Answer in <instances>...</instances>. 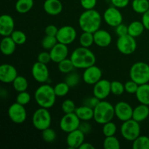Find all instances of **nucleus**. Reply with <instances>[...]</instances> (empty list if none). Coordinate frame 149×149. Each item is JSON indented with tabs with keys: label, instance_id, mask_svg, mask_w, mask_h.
<instances>
[{
	"label": "nucleus",
	"instance_id": "nucleus-29",
	"mask_svg": "<svg viewBox=\"0 0 149 149\" xmlns=\"http://www.w3.org/2000/svg\"><path fill=\"white\" fill-rule=\"evenodd\" d=\"M13 86L14 90L17 93L26 91L29 87V82L26 77L23 76H17L13 81Z\"/></svg>",
	"mask_w": 149,
	"mask_h": 149
},
{
	"label": "nucleus",
	"instance_id": "nucleus-34",
	"mask_svg": "<svg viewBox=\"0 0 149 149\" xmlns=\"http://www.w3.org/2000/svg\"><path fill=\"white\" fill-rule=\"evenodd\" d=\"M103 146L105 149H119L121 148V144L119 139L115 135H113L105 138Z\"/></svg>",
	"mask_w": 149,
	"mask_h": 149
},
{
	"label": "nucleus",
	"instance_id": "nucleus-52",
	"mask_svg": "<svg viewBox=\"0 0 149 149\" xmlns=\"http://www.w3.org/2000/svg\"><path fill=\"white\" fill-rule=\"evenodd\" d=\"M141 21H142L145 29L149 31V10L143 14Z\"/></svg>",
	"mask_w": 149,
	"mask_h": 149
},
{
	"label": "nucleus",
	"instance_id": "nucleus-27",
	"mask_svg": "<svg viewBox=\"0 0 149 149\" xmlns=\"http://www.w3.org/2000/svg\"><path fill=\"white\" fill-rule=\"evenodd\" d=\"M145 29H146L143 24L142 21L135 20V21H132V23H130L129 26H128V34L135 38L138 37L141 35H142Z\"/></svg>",
	"mask_w": 149,
	"mask_h": 149
},
{
	"label": "nucleus",
	"instance_id": "nucleus-18",
	"mask_svg": "<svg viewBox=\"0 0 149 149\" xmlns=\"http://www.w3.org/2000/svg\"><path fill=\"white\" fill-rule=\"evenodd\" d=\"M49 53L52 62L58 63L68 57V45L58 42L49 50Z\"/></svg>",
	"mask_w": 149,
	"mask_h": 149
},
{
	"label": "nucleus",
	"instance_id": "nucleus-19",
	"mask_svg": "<svg viewBox=\"0 0 149 149\" xmlns=\"http://www.w3.org/2000/svg\"><path fill=\"white\" fill-rule=\"evenodd\" d=\"M85 134L79 129L75 130L68 133L66 137V144L69 148H79L81 144L84 142Z\"/></svg>",
	"mask_w": 149,
	"mask_h": 149
},
{
	"label": "nucleus",
	"instance_id": "nucleus-17",
	"mask_svg": "<svg viewBox=\"0 0 149 149\" xmlns=\"http://www.w3.org/2000/svg\"><path fill=\"white\" fill-rule=\"evenodd\" d=\"M17 76V69L11 64L4 63L0 66V81L2 83H13Z\"/></svg>",
	"mask_w": 149,
	"mask_h": 149
},
{
	"label": "nucleus",
	"instance_id": "nucleus-45",
	"mask_svg": "<svg viewBox=\"0 0 149 149\" xmlns=\"http://www.w3.org/2000/svg\"><path fill=\"white\" fill-rule=\"evenodd\" d=\"M37 61L42 63H45V64L49 63L50 61H52L49 52H47V51L41 52L38 55Z\"/></svg>",
	"mask_w": 149,
	"mask_h": 149
},
{
	"label": "nucleus",
	"instance_id": "nucleus-47",
	"mask_svg": "<svg viewBox=\"0 0 149 149\" xmlns=\"http://www.w3.org/2000/svg\"><path fill=\"white\" fill-rule=\"evenodd\" d=\"M80 4L84 10H93L97 4V0H80Z\"/></svg>",
	"mask_w": 149,
	"mask_h": 149
},
{
	"label": "nucleus",
	"instance_id": "nucleus-46",
	"mask_svg": "<svg viewBox=\"0 0 149 149\" xmlns=\"http://www.w3.org/2000/svg\"><path fill=\"white\" fill-rule=\"evenodd\" d=\"M99 102H100V100L97 97H96L95 96L93 95L92 97H89L84 99V102H83V105H85V106H89L92 109H94L98 104Z\"/></svg>",
	"mask_w": 149,
	"mask_h": 149
},
{
	"label": "nucleus",
	"instance_id": "nucleus-48",
	"mask_svg": "<svg viewBox=\"0 0 149 149\" xmlns=\"http://www.w3.org/2000/svg\"><path fill=\"white\" fill-rule=\"evenodd\" d=\"M115 32L119 36H125V35L128 34V26L121 23L119 26L115 27Z\"/></svg>",
	"mask_w": 149,
	"mask_h": 149
},
{
	"label": "nucleus",
	"instance_id": "nucleus-25",
	"mask_svg": "<svg viewBox=\"0 0 149 149\" xmlns=\"http://www.w3.org/2000/svg\"><path fill=\"white\" fill-rule=\"evenodd\" d=\"M135 96L140 103L149 106V84H141L135 93Z\"/></svg>",
	"mask_w": 149,
	"mask_h": 149
},
{
	"label": "nucleus",
	"instance_id": "nucleus-6",
	"mask_svg": "<svg viewBox=\"0 0 149 149\" xmlns=\"http://www.w3.org/2000/svg\"><path fill=\"white\" fill-rule=\"evenodd\" d=\"M32 124L33 126L39 131L50 127L52 116L48 109L40 107L36 109L32 116Z\"/></svg>",
	"mask_w": 149,
	"mask_h": 149
},
{
	"label": "nucleus",
	"instance_id": "nucleus-33",
	"mask_svg": "<svg viewBox=\"0 0 149 149\" xmlns=\"http://www.w3.org/2000/svg\"><path fill=\"white\" fill-rule=\"evenodd\" d=\"M58 70L60 71V72L63 73V74H69V73L72 72L75 68V66H74L71 58L70 59H68V58H65V59L63 60L62 61L58 63Z\"/></svg>",
	"mask_w": 149,
	"mask_h": 149
},
{
	"label": "nucleus",
	"instance_id": "nucleus-9",
	"mask_svg": "<svg viewBox=\"0 0 149 149\" xmlns=\"http://www.w3.org/2000/svg\"><path fill=\"white\" fill-rule=\"evenodd\" d=\"M81 120L75 112L65 113L60 120V128L63 132L69 133L75 130L79 129Z\"/></svg>",
	"mask_w": 149,
	"mask_h": 149
},
{
	"label": "nucleus",
	"instance_id": "nucleus-35",
	"mask_svg": "<svg viewBox=\"0 0 149 149\" xmlns=\"http://www.w3.org/2000/svg\"><path fill=\"white\" fill-rule=\"evenodd\" d=\"M116 131H117V127H116V124L112 122V121L106 122L104 125H103L102 132H103V135L105 137L115 135V134L116 133Z\"/></svg>",
	"mask_w": 149,
	"mask_h": 149
},
{
	"label": "nucleus",
	"instance_id": "nucleus-5",
	"mask_svg": "<svg viewBox=\"0 0 149 149\" xmlns=\"http://www.w3.org/2000/svg\"><path fill=\"white\" fill-rule=\"evenodd\" d=\"M130 78L139 85L149 82V65L143 61L136 62L130 69Z\"/></svg>",
	"mask_w": 149,
	"mask_h": 149
},
{
	"label": "nucleus",
	"instance_id": "nucleus-12",
	"mask_svg": "<svg viewBox=\"0 0 149 149\" xmlns=\"http://www.w3.org/2000/svg\"><path fill=\"white\" fill-rule=\"evenodd\" d=\"M103 19L106 24L111 27H116L123 21V16L119 8L113 7H109L105 10L103 13Z\"/></svg>",
	"mask_w": 149,
	"mask_h": 149
},
{
	"label": "nucleus",
	"instance_id": "nucleus-50",
	"mask_svg": "<svg viewBox=\"0 0 149 149\" xmlns=\"http://www.w3.org/2000/svg\"><path fill=\"white\" fill-rule=\"evenodd\" d=\"M58 27L55 25H48L45 29V35H49V36H56L57 33H58Z\"/></svg>",
	"mask_w": 149,
	"mask_h": 149
},
{
	"label": "nucleus",
	"instance_id": "nucleus-20",
	"mask_svg": "<svg viewBox=\"0 0 149 149\" xmlns=\"http://www.w3.org/2000/svg\"><path fill=\"white\" fill-rule=\"evenodd\" d=\"M15 31V21L11 15H2L0 17V34L2 36H9Z\"/></svg>",
	"mask_w": 149,
	"mask_h": 149
},
{
	"label": "nucleus",
	"instance_id": "nucleus-24",
	"mask_svg": "<svg viewBox=\"0 0 149 149\" xmlns=\"http://www.w3.org/2000/svg\"><path fill=\"white\" fill-rule=\"evenodd\" d=\"M149 116V107L148 105L142 104L137 106L133 109L132 119L138 122H142L145 121Z\"/></svg>",
	"mask_w": 149,
	"mask_h": 149
},
{
	"label": "nucleus",
	"instance_id": "nucleus-8",
	"mask_svg": "<svg viewBox=\"0 0 149 149\" xmlns=\"http://www.w3.org/2000/svg\"><path fill=\"white\" fill-rule=\"evenodd\" d=\"M116 47L123 55H129L134 53L137 49V42L135 38L130 34L119 36L116 41Z\"/></svg>",
	"mask_w": 149,
	"mask_h": 149
},
{
	"label": "nucleus",
	"instance_id": "nucleus-7",
	"mask_svg": "<svg viewBox=\"0 0 149 149\" xmlns=\"http://www.w3.org/2000/svg\"><path fill=\"white\" fill-rule=\"evenodd\" d=\"M120 132L124 139L132 142L141 135L140 122L134 120L133 119L123 122L121 125Z\"/></svg>",
	"mask_w": 149,
	"mask_h": 149
},
{
	"label": "nucleus",
	"instance_id": "nucleus-39",
	"mask_svg": "<svg viewBox=\"0 0 149 149\" xmlns=\"http://www.w3.org/2000/svg\"><path fill=\"white\" fill-rule=\"evenodd\" d=\"M10 36L17 45H23L26 43V39H27L26 33L20 30H15L10 35Z\"/></svg>",
	"mask_w": 149,
	"mask_h": 149
},
{
	"label": "nucleus",
	"instance_id": "nucleus-51",
	"mask_svg": "<svg viewBox=\"0 0 149 149\" xmlns=\"http://www.w3.org/2000/svg\"><path fill=\"white\" fill-rule=\"evenodd\" d=\"M112 5L116 8H125L129 4L130 0H111Z\"/></svg>",
	"mask_w": 149,
	"mask_h": 149
},
{
	"label": "nucleus",
	"instance_id": "nucleus-42",
	"mask_svg": "<svg viewBox=\"0 0 149 149\" xmlns=\"http://www.w3.org/2000/svg\"><path fill=\"white\" fill-rule=\"evenodd\" d=\"M76 109H77V107H76L75 103L71 99L65 100L61 105V109L64 113H74V112H75Z\"/></svg>",
	"mask_w": 149,
	"mask_h": 149
},
{
	"label": "nucleus",
	"instance_id": "nucleus-43",
	"mask_svg": "<svg viewBox=\"0 0 149 149\" xmlns=\"http://www.w3.org/2000/svg\"><path fill=\"white\" fill-rule=\"evenodd\" d=\"M31 95L27 91H23L18 93L17 97H16V102L23 106L29 104L31 101Z\"/></svg>",
	"mask_w": 149,
	"mask_h": 149
},
{
	"label": "nucleus",
	"instance_id": "nucleus-49",
	"mask_svg": "<svg viewBox=\"0 0 149 149\" xmlns=\"http://www.w3.org/2000/svg\"><path fill=\"white\" fill-rule=\"evenodd\" d=\"M88 122L89 121H81V123L79 127V129L85 135L90 133L92 131V126Z\"/></svg>",
	"mask_w": 149,
	"mask_h": 149
},
{
	"label": "nucleus",
	"instance_id": "nucleus-4",
	"mask_svg": "<svg viewBox=\"0 0 149 149\" xmlns=\"http://www.w3.org/2000/svg\"><path fill=\"white\" fill-rule=\"evenodd\" d=\"M114 116V106L106 100H100L98 104L94 108L93 119L97 124L104 125L106 122L112 121Z\"/></svg>",
	"mask_w": 149,
	"mask_h": 149
},
{
	"label": "nucleus",
	"instance_id": "nucleus-3",
	"mask_svg": "<svg viewBox=\"0 0 149 149\" xmlns=\"http://www.w3.org/2000/svg\"><path fill=\"white\" fill-rule=\"evenodd\" d=\"M57 95L54 87L44 83L39 86L34 93L35 101L39 107L50 109L55 105Z\"/></svg>",
	"mask_w": 149,
	"mask_h": 149
},
{
	"label": "nucleus",
	"instance_id": "nucleus-40",
	"mask_svg": "<svg viewBox=\"0 0 149 149\" xmlns=\"http://www.w3.org/2000/svg\"><path fill=\"white\" fill-rule=\"evenodd\" d=\"M111 91L114 95H121L125 92V84L119 81H113L111 82Z\"/></svg>",
	"mask_w": 149,
	"mask_h": 149
},
{
	"label": "nucleus",
	"instance_id": "nucleus-22",
	"mask_svg": "<svg viewBox=\"0 0 149 149\" xmlns=\"http://www.w3.org/2000/svg\"><path fill=\"white\" fill-rule=\"evenodd\" d=\"M43 9L45 13L49 15H58L62 12L63 4L60 0H45Z\"/></svg>",
	"mask_w": 149,
	"mask_h": 149
},
{
	"label": "nucleus",
	"instance_id": "nucleus-54",
	"mask_svg": "<svg viewBox=\"0 0 149 149\" xmlns=\"http://www.w3.org/2000/svg\"><path fill=\"white\" fill-rule=\"evenodd\" d=\"M148 136H149V135H148Z\"/></svg>",
	"mask_w": 149,
	"mask_h": 149
},
{
	"label": "nucleus",
	"instance_id": "nucleus-31",
	"mask_svg": "<svg viewBox=\"0 0 149 149\" xmlns=\"http://www.w3.org/2000/svg\"><path fill=\"white\" fill-rule=\"evenodd\" d=\"M132 148L133 149H149V136L140 135L132 141Z\"/></svg>",
	"mask_w": 149,
	"mask_h": 149
},
{
	"label": "nucleus",
	"instance_id": "nucleus-14",
	"mask_svg": "<svg viewBox=\"0 0 149 149\" xmlns=\"http://www.w3.org/2000/svg\"><path fill=\"white\" fill-rule=\"evenodd\" d=\"M115 116L121 122H125L132 119L133 108L125 101H119L114 106Z\"/></svg>",
	"mask_w": 149,
	"mask_h": 149
},
{
	"label": "nucleus",
	"instance_id": "nucleus-2",
	"mask_svg": "<svg viewBox=\"0 0 149 149\" xmlns=\"http://www.w3.org/2000/svg\"><path fill=\"white\" fill-rule=\"evenodd\" d=\"M70 58L72 61L75 68L85 69L88 67L95 65L96 57L89 48L79 47L74 49Z\"/></svg>",
	"mask_w": 149,
	"mask_h": 149
},
{
	"label": "nucleus",
	"instance_id": "nucleus-28",
	"mask_svg": "<svg viewBox=\"0 0 149 149\" xmlns=\"http://www.w3.org/2000/svg\"><path fill=\"white\" fill-rule=\"evenodd\" d=\"M33 7V0H17L15 5V10L20 14L29 13Z\"/></svg>",
	"mask_w": 149,
	"mask_h": 149
},
{
	"label": "nucleus",
	"instance_id": "nucleus-11",
	"mask_svg": "<svg viewBox=\"0 0 149 149\" xmlns=\"http://www.w3.org/2000/svg\"><path fill=\"white\" fill-rule=\"evenodd\" d=\"M77 36V31L73 26H64L58 29L56 38L60 43L68 45L74 42Z\"/></svg>",
	"mask_w": 149,
	"mask_h": 149
},
{
	"label": "nucleus",
	"instance_id": "nucleus-26",
	"mask_svg": "<svg viewBox=\"0 0 149 149\" xmlns=\"http://www.w3.org/2000/svg\"><path fill=\"white\" fill-rule=\"evenodd\" d=\"M75 113L81 121H90L94 118V109L85 105L77 107Z\"/></svg>",
	"mask_w": 149,
	"mask_h": 149
},
{
	"label": "nucleus",
	"instance_id": "nucleus-10",
	"mask_svg": "<svg viewBox=\"0 0 149 149\" xmlns=\"http://www.w3.org/2000/svg\"><path fill=\"white\" fill-rule=\"evenodd\" d=\"M8 116L13 123L22 124L25 122L27 118V112L25 106L17 102L10 105L8 109Z\"/></svg>",
	"mask_w": 149,
	"mask_h": 149
},
{
	"label": "nucleus",
	"instance_id": "nucleus-32",
	"mask_svg": "<svg viewBox=\"0 0 149 149\" xmlns=\"http://www.w3.org/2000/svg\"><path fill=\"white\" fill-rule=\"evenodd\" d=\"M80 45L84 47H90L94 43V36L93 33L83 31L79 39Z\"/></svg>",
	"mask_w": 149,
	"mask_h": 149
},
{
	"label": "nucleus",
	"instance_id": "nucleus-44",
	"mask_svg": "<svg viewBox=\"0 0 149 149\" xmlns=\"http://www.w3.org/2000/svg\"><path fill=\"white\" fill-rule=\"evenodd\" d=\"M138 87H139V84L130 79L125 84V92H127L129 94H135L137 90H138Z\"/></svg>",
	"mask_w": 149,
	"mask_h": 149
},
{
	"label": "nucleus",
	"instance_id": "nucleus-1",
	"mask_svg": "<svg viewBox=\"0 0 149 149\" xmlns=\"http://www.w3.org/2000/svg\"><path fill=\"white\" fill-rule=\"evenodd\" d=\"M102 17L97 10H85L79 17V26L82 31L95 33L100 29Z\"/></svg>",
	"mask_w": 149,
	"mask_h": 149
},
{
	"label": "nucleus",
	"instance_id": "nucleus-23",
	"mask_svg": "<svg viewBox=\"0 0 149 149\" xmlns=\"http://www.w3.org/2000/svg\"><path fill=\"white\" fill-rule=\"evenodd\" d=\"M16 43L10 36H3L0 44V49L1 53L6 56L13 55L16 49Z\"/></svg>",
	"mask_w": 149,
	"mask_h": 149
},
{
	"label": "nucleus",
	"instance_id": "nucleus-15",
	"mask_svg": "<svg viewBox=\"0 0 149 149\" xmlns=\"http://www.w3.org/2000/svg\"><path fill=\"white\" fill-rule=\"evenodd\" d=\"M102 79V71L98 66L93 65L85 68L82 74V79L87 84L94 85Z\"/></svg>",
	"mask_w": 149,
	"mask_h": 149
},
{
	"label": "nucleus",
	"instance_id": "nucleus-30",
	"mask_svg": "<svg viewBox=\"0 0 149 149\" xmlns=\"http://www.w3.org/2000/svg\"><path fill=\"white\" fill-rule=\"evenodd\" d=\"M132 8L138 14H143L149 10L148 0H133L132 2Z\"/></svg>",
	"mask_w": 149,
	"mask_h": 149
},
{
	"label": "nucleus",
	"instance_id": "nucleus-53",
	"mask_svg": "<svg viewBox=\"0 0 149 149\" xmlns=\"http://www.w3.org/2000/svg\"><path fill=\"white\" fill-rule=\"evenodd\" d=\"M95 146L90 143L84 142L79 147V149H94Z\"/></svg>",
	"mask_w": 149,
	"mask_h": 149
},
{
	"label": "nucleus",
	"instance_id": "nucleus-36",
	"mask_svg": "<svg viewBox=\"0 0 149 149\" xmlns=\"http://www.w3.org/2000/svg\"><path fill=\"white\" fill-rule=\"evenodd\" d=\"M71 87L68 85L65 81L63 82H59L54 87L55 93L56 94L57 97H64L69 92V90Z\"/></svg>",
	"mask_w": 149,
	"mask_h": 149
},
{
	"label": "nucleus",
	"instance_id": "nucleus-41",
	"mask_svg": "<svg viewBox=\"0 0 149 149\" xmlns=\"http://www.w3.org/2000/svg\"><path fill=\"white\" fill-rule=\"evenodd\" d=\"M65 82L70 87H74L78 85L80 81V76L77 73L71 72L67 74L65 79Z\"/></svg>",
	"mask_w": 149,
	"mask_h": 149
},
{
	"label": "nucleus",
	"instance_id": "nucleus-37",
	"mask_svg": "<svg viewBox=\"0 0 149 149\" xmlns=\"http://www.w3.org/2000/svg\"><path fill=\"white\" fill-rule=\"evenodd\" d=\"M57 43H58V41L55 36L45 35L42 40V47L46 50H50Z\"/></svg>",
	"mask_w": 149,
	"mask_h": 149
},
{
	"label": "nucleus",
	"instance_id": "nucleus-13",
	"mask_svg": "<svg viewBox=\"0 0 149 149\" xmlns=\"http://www.w3.org/2000/svg\"><path fill=\"white\" fill-rule=\"evenodd\" d=\"M31 74L33 78L41 84L47 82L49 78V71L47 64L42 63L39 61L34 63L32 65Z\"/></svg>",
	"mask_w": 149,
	"mask_h": 149
},
{
	"label": "nucleus",
	"instance_id": "nucleus-38",
	"mask_svg": "<svg viewBox=\"0 0 149 149\" xmlns=\"http://www.w3.org/2000/svg\"><path fill=\"white\" fill-rule=\"evenodd\" d=\"M42 138L45 142L51 143L54 142L56 139V132L53 129L48 127L42 131Z\"/></svg>",
	"mask_w": 149,
	"mask_h": 149
},
{
	"label": "nucleus",
	"instance_id": "nucleus-21",
	"mask_svg": "<svg viewBox=\"0 0 149 149\" xmlns=\"http://www.w3.org/2000/svg\"><path fill=\"white\" fill-rule=\"evenodd\" d=\"M94 36V43L100 47H106L111 45L112 42V36L109 31L103 29H98L95 33H93Z\"/></svg>",
	"mask_w": 149,
	"mask_h": 149
},
{
	"label": "nucleus",
	"instance_id": "nucleus-16",
	"mask_svg": "<svg viewBox=\"0 0 149 149\" xmlns=\"http://www.w3.org/2000/svg\"><path fill=\"white\" fill-rule=\"evenodd\" d=\"M111 93V81L109 80L101 79L93 85V95L100 100L107 98Z\"/></svg>",
	"mask_w": 149,
	"mask_h": 149
}]
</instances>
